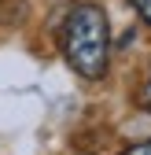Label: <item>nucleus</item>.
Instances as JSON below:
<instances>
[{"label":"nucleus","instance_id":"nucleus-4","mask_svg":"<svg viewBox=\"0 0 151 155\" xmlns=\"http://www.w3.org/2000/svg\"><path fill=\"white\" fill-rule=\"evenodd\" d=\"M144 104H147V111H151V74H147V81H144Z\"/></svg>","mask_w":151,"mask_h":155},{"label":"nucleus","instance_id":"nucleus-2","mask_svg":"<svg viewBox=\"0 0 151 155\" xmlns=\"http://www.w3.org/2000/svg\"><path fill=\"white\" fill-rule=\"evenodd\" d=\"M133 8H137V15L144 18V22L151 26V0H133Z\"/></svg>","mask_w":151,"mask_h":155},{"label":"nucleus","instance_id":"nucleus-1","mask_svg":"<svg viewBox=\"0 0 151 155\" xmlns=\"http://www.w3.org/2000/svg\"><path fill=\"white\" fill-rule=\"evenodd\" d=\"M63 55L81 78H103L107 59H111V26L107 15L92 4H81L66 15L63 22Z\"/></svg>","mask_w":151,"mask_h":155},{"label":"nucleus","instance_id":"nucleus-3","mask_svg":"<svg viewBox=\"0 0 151 155\" xmlns=\"http://www.w3.org/2000/svg\"><path fill=\"white\" fill-rule=\"evenodd\" d=\"M122 155H151V140H144V144H137V148H129V151H122Z\"/></svg>","mask_w":151,"mask_h":155}]
</instances>
